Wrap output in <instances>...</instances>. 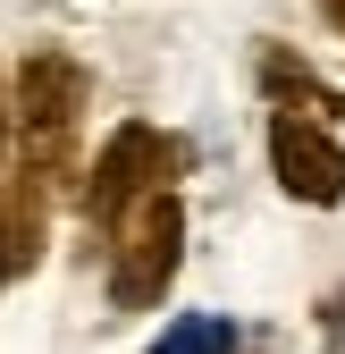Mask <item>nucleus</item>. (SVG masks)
<instances>
[{"instance_id": "1", "label": "nucleus", "mask_w": 345, "mask_h": 354, "mask_svg": "<svg viewBox=\"0 0 345 354\" xmlns=\"http://www.w3.org/2000/svg\"><path fill=\"white\" fill-rule=\"evenodd\" d=\"M84 110H93V68L59 42H34V51L9 68V118H17V177H34L42 194L84 186Z\"/></svg>"}, {"instance_id": "2", "label": "nucleus", "mask_w": 345, "mask_h": 354, "mask_svg": "<svg viewBox=\"0 0 345 354\" xmlns=\"http://www.w3.org/2000/svg\"><path fill=\"white\" fill-rule=\"evenodd\" d=\"M186 169H194V144H186V136H168V127H152V118H118L110 136H101V152L84 160L76 203H84V219L110 236L135 203L177 194V177H186Z\"/></svg>"}, {"instance_id": "3", "label": "nucleus", "mask_w": 345, "mask_h": 354, "mask_svg": "<svg viewBox=\"0 0 345 354\" xmlns=\"http://www.w3.org/2000/svg\"><path fill=\"white\" fill-rule=\"evenodd\" d=\"M177 270H186V203L152 194V203H135L110 228V270H101L110 313H152V304L177 287Z\"/></svg>"}, {"instance_id": "4", "label": "nucleus", "mask_w": 345, "mask_h": 354, "mask_svg": "<svg viewBox=\"0 0 345 354\" xmlns=\"http://www.w3.org/2000/svg\"><path fill=\"white\" fill-rule=\"evenodd\" d=\"M270 177H278L286 203L337 211L345 203V144H337V127L295 118V110H270Z\"/></svg>"}, {"instance_id": "5", "label": "nucleus", "mask_w": 345, "mask_h": 354, "mask_svg": "<svg viewBox=\"0 0 345 354\" xmlns=\"http://www.w3.org/2000/svg\"><path fill=\"white\" fill-rule=\"evenodd\" d=\"M253 84H262V102L270 110H295V118H320V127H337L345 118V93L295 51V42H278V34H262L253 42Z\"/></svg>"}, {"instance_id": "6", "label": "nucleus", "mask_w": 345, "mask_h": 354, "mask_svg": "<svg viewBox=\"0 0 345 354\" xmlns=\"http://www.w3.org/2000/svg\"><path fill=\"white\" fill-rule=\"evenodd\" d=\"M152 354H236V329L210 321V313H186V321H168L152 337Z\"/></svg>"}, {"instance_id": "7", "label": "nucleus", "mask_w": 345, "mask_h": 354, "mask_svg": "<svg viewBox=\"0 0 345 354\" xmlns=\"http://www.w3.org/2000/svg\"><path fill=\"white\" fill-rule=\"evenodd\" d=\"M0 144H17V118H9V59H0Z\"/></svg>"}, {"instance_id": "8", "label": "nucleus", "mask_w": 345, "mask_h": 354, "mask_svg": "<svg viewBox=\"0 0 345 354\" xmlns=\"http://www.w3.org/2000/svg\"><path fill=\"white\" fill-rule=\"evenodd\" d=\"M312 9H320V17H328L337 34H345V0H312Z\"/></svg>"}, {"instance_id": "9", "label": "nucleus", "mask_w": 345, "mask_h": 354, "mask_svg": "<svg viewBox=\"0 0 345 354\" xmlns=\"http://www.w3.org/2000/svg\"><path fill=\"white\" fill-rule=\"evenodd\" d=\"M0 228H9V219H0ZM0 287H9V236H0Z\"/></svg>"}]
</instances>
